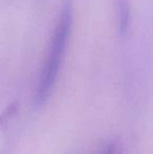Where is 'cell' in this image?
I'll use <instances>...</instances> for the list:
<instances>
[{"label": "cell", "instance_id": "cell-1", "mask_svg": "<svg viewBox=\"0 0 153 154\" xmlns=\"http://www.w3.org/2000/svg\"><path fill=\"white\" fill-rule=\"evenodd\" d=\"M72 21L74 8L72 1L67 0L62 6L53 38L50 40L45 63L39 75L35 93V104L37 106H42L46 103L57 82L66 47L69 41Z\"/></svg>", "mask_w": 153, "mask_h": 154}, {"label": "cell", "instance_id": "cell-2", "mask_svg": "<svg viewBox=\"0 0 153 154\" xmlns=\"http://www.w3.org/2000/svg\"><path fill=\"white\" fill-rule=\"evenodd\" d=\"M116 18V26L120 36L128 32L131 22V8L129 0H113Z\"/></svg>", "mask_w": 153, "mask_h": 154}, {"label": "cell", "instance_id": "cell-3", "mask_svg": "<svg viewBox=\"0 0 153 154\" xmlns=\"http://www.w3.org/2000/svg\"><path fill=\"white\" fill-rule=\"evenodd\" d=\"M91 154H123V150L118 140H107L96 148Z\"/></svg>", "mask_w": 153, "mask_h": 154}, {"label": "cell", "instance_id": "cell-4", "mask_svg": "<svg viewBox=\"0 0 153 154\" xmlns=\"http://www.w3.org/2000/svg\"><path fill=\"white\" fill-rule=\"evenodd\" d=\"M16 110H17V107L15 105H11L10 107L8 108V109L4 111V113H2L1 116H0V124H4L5 121L8 120V118H10L11 116H13V114L16 113Z\"/></svg>", "mask_w": 153, "mask_h": 154}]
</instances>
